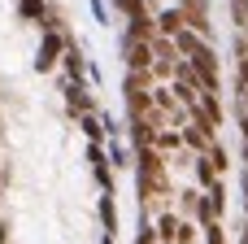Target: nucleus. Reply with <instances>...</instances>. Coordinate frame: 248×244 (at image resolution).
<instances>
[{"label":"nucleus","instance_id":"obj_1","mask_svg":"<svg viewBox=\"0 0 248 244\" xmlns=\"http://www.w3.org/2000/svg\"><path fill=\"white\" fill-rule=\"evenodd\" d=\"M65 48H70L65 31H61V26H44V35H39V52H35V70L48 74L57 61H65Z\"/></svg>","mask_w":248,"mask_h":244},{"label":"nucleus","instance_id":"obj_2","mask_svg":"<svg viewBox=\"0 0 248 244\" xmlns=\"http://www.w3.org/2000/svg\"><path fill=\"white\" fill-rule=\"evenodd\" d=\"M105 153H109V166H113V170L135 166V148H131V144H122V140H105Z\"/></svg>","mask_w":248,"mask_h":244},{"label":"nucleus","instance_id":"obj_3","mask_svg":"<svg viewBox=\"0 0 248 244\" xmlns=\"http://www.w3.org/2000/svg\"><path fill=\"white\" fill-rule=\"evenodd\" d=\"M96 210H100V223H105V236H113V231H118V210H113V192H105Z\"/></svg>","mask_w":248,"mask_h":244},{"label":"nucleus","instance_id":"obj_4","mask_svg":"<svg viewBox=\"0 0 248 244\" xmlns=\"http://www.w3.org/2000/svg\"><path fill=\"white\" fill-rule=\"evenodd\" d=\"M17 4H22V17H26V22H39V26H44V17L52 13L48 0H17Z\"/></svg>","mask_w":248,"mask_h":244},{"label":"nucleus","instance_id":"obj_5","mask_svg":"<svg viewBox=\"0 0 248 244\" xmlns=\"http://www.w3.org/2000/svg\"><path fill=\"white\" fill-rule=\"evenodd\" d=\"M231 22L235 31H248V0H231Z\"/></svg>","mask_w":248,"mask_h":244},{"label":"nucleus","instance_id":"obj_6","mask_svg":"<svg viewBox=\"0 0 248 244\" xmlns=\"http://www.w3.org/2000/svg\"><path fill=\"white\" fill-rule=\"evenodd\" d=\"M87 9H92L96 26H109V4H105V0H87Z\"/></svg>","mask_w":248,"mask_h":244}]
</instances>
